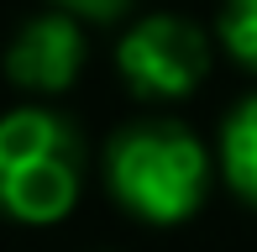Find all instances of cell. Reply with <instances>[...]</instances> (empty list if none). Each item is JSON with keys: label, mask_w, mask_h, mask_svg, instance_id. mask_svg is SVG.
<instances>
[{"label": "cell", "mask_w": 257, "mask_h": 252, "mask_svg": "<svg viewBox=\"0 0 257 252\" xmlns=\"http://www.w3.org/2000/svg\"><path fill=\"white\" fill-rule=\"evenodd\" d=\"M210 147L168 116L126 121L105 142V184L126 215L147 226L189 221L210 194Z\"/></svg>", "instance_id": "cell-1"}, {"label": "cell", "mask_w": 257, "mask_h": 252, "mask_svg": "<svg viewBox=\"0 0 257 252\" xmlns=\"http://www.w3.org/2000/svg\"><path fill=\"white\" fill-rule=\"evenodd\" d=\"M84 194V142L53 105L0 116V215L16 226H58Z\"/></svg>", "instance_id": "cell-2"}, {"label": "cell", "mask_w": 257, "mask_h": 252, "mask_svg": "<svg viewBox=\"0 0 257 252\" xmlns=\"http://www.w3.org/2000/svg\"><path fill=\"white\" fill-rule=\"evenodd\" d=\"M115 68L126 89L142 100H184L210 74V37L189 16H142L115 42Z\"/></svg>", "instance_id": "cell-3"}, {"label": "cell", "mask_w": 257, "mask_h": 252, "mask_svg": "<svg viewBox=\"0 0 257 252\" xmlns=\"http://www.w3.org/2000/svg\"><path fill=\"white\" fill-rule=\"evenodd\" d=\"M84 74V27L68 11H42V16L21 21V32L6 48V79L21 95L53 100L63 89H74V79Z\"/></svg>", "instance_id": "cell-4"}, {"label": "cell", "mask_w": 257, "mask_h": 252, "mask_svg": "<svg viewBox=\"0 0 257 252\" xmlns=\"http://www.w3.org/2000/svg\"><path fill=\"white\" fill-rule=\"evenodd\" d=\"M220 174L257 210V95H247L220 126Z\"/></svg>", "instance_id": "cell-5"}, {"label": "cell", "mask_w": 257, "mask_h": 252, "mask_svg": "<svg viewBox=\"0 0 257 252\" xmlns=\"http://www.w3.org/2000/svg\"><path fill=\"white\" fill-rule=\"evenodd\" d=\"M220 42L241 68L257 74V0H226L220 6Z\"/></svg>", "instance_id": "cell-6"}, {"label": "cell", "mask_w": 257, "mask_h": 252, "mask_svg": "<svg viewBox=\"0 0 257 252\" xmlns=\"http://www.w3.org/2000/svg\"><path fill=\"white\" fill-rule=\"evenodd\" d=\"M132 0H53V11H68L79 21H115Z\"/></svg>", "instance_id": "cell-7"}]
</instances>
